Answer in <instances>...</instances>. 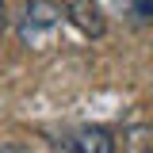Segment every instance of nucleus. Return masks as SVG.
<instances>
[{
	"label": "nucleus",
	"instance_id": "7ed1b4c3",
	"mask_svg": "<svg viewBox=\"0 0 153 153\" xmlns=\"http://www.w3.org/2000/svg\"><path fill=\"white\" fill-rule=\"evenodd\" d=\"M61 12L69 16L76 31H84V35H103V16H100V4L96 0H61Z\"/></svg>",
	"mask_w": 153,
	"mask_h": 153
},
{
	"label": "nucleus",
	"instance_id": "f257e3e1",
	"mask_svg": "<svg viewBox=\"0 0 153 153\" xmlns=\"http://www.w3.org/2000/svg\"><path fill=\"white\" fill-rule=\"evenodd\" d=\"M61 8H54L50 0H27L19 12V42L27 50H46L54 46L61 35Z\"/></svg>",
	"mask_w": 153,
	"mask_h": 153
},
{
	"label": "nucleus",
	"instance_id": "f03ea898",
	"mask_svg": "<svg viewBox=\"0 0 153 153\" xmlns=\"http://www.w3.org/2000/svg\"><path fill=\"white\" fill-rule=\"evenodd\" d=\"M57 146H61V149H76V153H111V149H115L111 134L103 130V126L73 130V134H65V138H57Z\"/></svg>",
	"mask_w": 153,
	"mask_h": 153
},
{
	"label": "nucleus",
	"instance_id": "20e7f679",
	"mask_svg": "<svg viewBox=\"0 0 153 153\" xmlns=\"http://www.w3.org/2000/svg\"><path fill=\"white\" fill-rule=\"evenodd\" d=\"M115 8L130 19V23H138V27L153 19V0H115Z\"/></svg>",
	"mask_w": 153,
	"mask_h": 153
},
{
	"label": "nucleus",
	"instance_id": "39448f33",
	"mask_svg": "<svg viewBox=\"0 0 153 153\" xmlns=\"http://www.w3.org/2000/svg\"><path fill=\"white\" fill-rule=\"evenodd\" d=\"M4 27H8V4L0 0V35H4Z\"/></svg>",
	"mask_w": 153,
	"mask_h": 153
}]
</instances>
